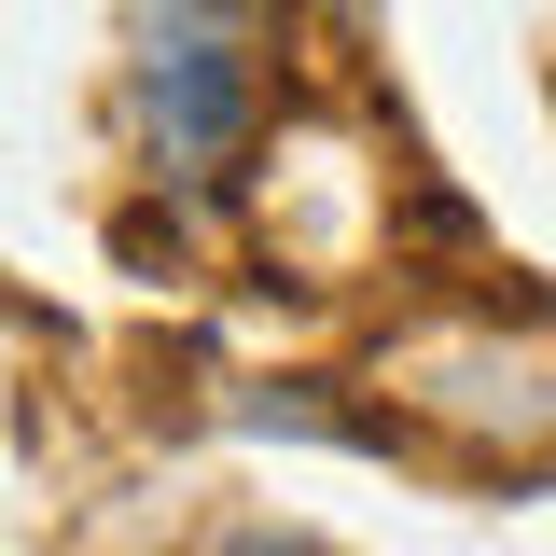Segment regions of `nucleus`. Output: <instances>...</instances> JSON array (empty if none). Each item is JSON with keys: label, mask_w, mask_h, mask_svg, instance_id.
I'll use <instances>...</instances> for the list:
<instances>
[{"label": "nucleus", "mask_w": 556, "mask_h": 556, "mask_svg": "<svg viewBox=\"0 0 556 556\" xmlns=\"http://www.w3.org/2000/svg\"><path fill=\"white\" fill-rule=\"evenodd\" d=\"M208 556H334V543H306V529H265V515H251V529H223Z\"/></svg>", "instance_id": "f03ea898"}, {"label": "nucleus", "mask_w": 556, "mask_h": 556, "mask_svg": "<svg viewBox=\"0 0 556 556\" xmlns=\"http://www.w3.org/2000/svg\"><path fill=\"white\" fill-rule=\"evenodd\" d=\"M334 14H376V0H334Z\"/></svg>", "instance_id": "7ed1b4c3"}, {"label": "nucleus", "mask_w": 556, "mask_h": 556, "mask_svg": "<svg viewBox=\"0 0 556 556\" xmlns=\"http://www.w3.org/2000/svg\"><path fill=\"white\" fill-rule=\"evenodd\" d=\"M126 112L153 181H223L265 126V0H126Z\"/></svg>", "instance_id": "f257e3e1"}]
</instances>
